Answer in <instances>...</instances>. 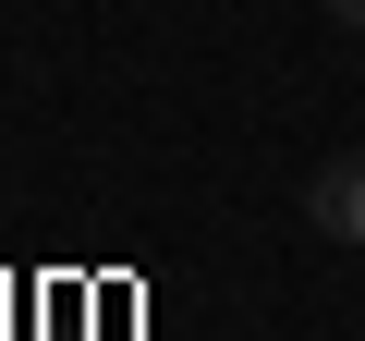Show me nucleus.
Masks as SVG:
<instances>
[{
    "label": "nucleus",
    "instance_id": "obj_1",
    "mask_svg": "<svg viewBox=\"0 0 365 341\" xmlns=\"http://www.w3.org/2000/svg\"><path fill=\"white\" fill-rule=\"evenodd\" d=\"M304 220H317L329 244H365V146H341L317 183H304Z\"/></svg>",
    "mask_w": 365,
    "mask_h": 341
},
{
    "label": "nucleus",
    "instance_id": "obj_2",
    "mask_svg": "<svg viewBox=\"0 0 365 341\" xmlns=\"http://www.w3.org/2000/svg\"><path fill=\"white\" fill-rule=\"evenodd\" d=\"M329 13H341V25H353V37H365V0H329Z\"/></svg>",
    "mask_w": 365,
    "mask_h": 341
}]
</instances>
